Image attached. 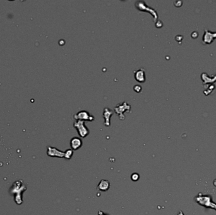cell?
<instances>
[{"label": "cell", "mask_w": 216, "mask_h": 215, "mask_svg": "<svg viewBox=\"0 0 216 215\" xmlns=\"http://www.w3.org/2000/svg\"><path fill=\"white\" fill-rule=\"evenodd\" d=\"M74 128L76 129L78 135L81 138H86L89 134V129L85 125V121L78 120L74 123Z\"/></svg>", "instance_id": "6da1fadb"}, {"label": "cell", "mask_w": 216, "mask_h": 215, "mask_svg": "<svg viewBox=\"0 0 216 215\" xmlns=\"http://www.w3.org/2000/svg\"><path fill=\"white\" fill-rule=\"evenodd\" d=\"M131 110V106L130 105L128 104L126 102H124L123 103L118 104L116 105V107L114 108L115 112L120 117V119L121 120L124 119V112H129Z\"/></svg>", "instance_id": "7a4b0ae2"}, {"label": "cell", "mask_w": 216, "mask_h": 215, "mask_svg": "<svg viewBox=\"0 0 216 215\" xmlns=\"http://www.w3.org/2000/svg\"><path fill=\"white\" fill-rule=\"evenodd\" d=\"M74 118L76 121L80 120V121H88L92 122L94 120V117L92 115H90L87 110H81L75 114H74Z\"/></svg>", "instance_id": "3957f363"}, {"label": "cell", "mask_w": 216, "mask_h": 215, "mask_svg": "<svg viewBox=\"0 0 216 215\" xmlns=\"http://www.w3.org/2000/svg\"><path fill=\"white\" fill-rule=\"evenodd\" d=\"M136 8L140 11H149L153 16L154 18V21H156L157 18H158V14L156 13V11L152 8L148 7L147 4L145 3L144 1H137L135 4Z\"/></svg>", "instance_id": "277c9868"}, {"label": "cell", "mask_w": 216, "mask_h": 215, "mask_svg": "<svg viewBox=\"0 0 216 215\" xmlns=\"http://www.w3.org/2000/svg\"><path fill=\"white\" fill-rule=\"evenodd\" d=\"M47 154L50 157H57V158H64V151L59 150L56 148L48 146Z\"/></svg>", "instance_id": "5b68a950"}, {"label": "cell", "mask_w": 216, "mask_h": 215, "mask_svg": "<svg viewBox=\"0 0 216 215\" xmlns=\"http://www.w3.org/2000/svg\"><path fill=\"white\" fill-rule=\"evenodd\" d=\"M215 38H216V33H212L208 30L205 29V34L203 38L204 44H210Z\"/></svg>", "instance_id": "8992f818"}, {"label": "cell", "mask_w": 216, "mask_h": 215, "mask_svg": "<svg viewBox=\"0 0 216 215\" xmlns=\"http://www.w3.org/2000/svg\"><path fill=\"white\" fill-rule=\"evenodd\" d=\"M83 143L82 140L78 137H74L70 140V146L72 150H77L82 147Z\"/></svg>", "instance_id": "52a82bcc"}, {"label": "cell", "mask_w": 216, "mask_h": 215, "mask_svg": "<svg viewBox=\"0 0 216 215\" xmlns=\"http://www.w3.org/2000/svg\"><path fill=\"white\" fill-rule=\"evenodd\" d=\"M113 114V111L111 110V109H108V108H105L103 111V117L105 119V122H104V125L106 127H109L111 124L110 122V118H111V116Z\"/></svg>", "instance_id": "ba28073f"}, {"label": "cell", "mask_w": 216, "mask_h": 215, "mask_svg": "<svg viewBox=\"0 0 216 215\" xmlns=\"http://www.w3.org/2000/svg\"><path fill=\"white\" fill-rule=\"evenodd\" d=\"M135 80L140 83H144L146 81V74L145 71L143 69H140L134 72Z\"/></svg>", "instance_id": "9c48e42d"}, {"label": "cell", "mask_w": 216, "mask_h": 215, "mask_svg": "<svg viewBox=\"0 0 216 215\" xmlns=\"http://www.w3.org/2000/svg\"><path fill=\"white\" fill-rule=\"evenodd\" d=\"M110 187V181L106 179H102L99 182V184H98L97 189L98 190L100 191L105 192L109 190V189Z\"/></svg>", "instance_id": "30bf717a"}, {"label": "cell", "mask_w": 216, "mask_h": 215, "mask_svg": "<svg viewBox=\"0 0 216 215\" xmlns=\"http://www.w3.org/2000/svg\"><path fill=\"white\" fill-rule=\"evenodd\" d=\"M74 155V150L72 149H68L64 151V158L66 160H70Z\"/></svg>", "instance_id": "8fae6325"}, {"label": "cell", "mask_w": 216, "mask_h": 215, "mask_svg": "<svg viewBox=\"0 0 216 215\" xmlns=\"http://www.w3.org/2000/svg\"><path fill=\"white\" fill-rule=\"evenodd\" d=\"M139 178H140V176H139V175L137 173H134L131 175V179L133 181H137L139 179Z\"/></svg>", "instance_id": "7c38bea8"}, {"label": "cell", "mask_w": 216, "mask_h": 215, "mask_svg": "<svg viewBox=\"0 0 216 215\" xmlns=\"http://www.w3.org/2000/svg\"><path fill=\"white\" fill-rule=\"evenodd\" d=\"M135 86H136V87H137V89L135 90V92H140V91H141V90H142V89H139V88H142L141 86H140V85H135Z\"/></svg>", "instance_id": "4fadbf2b"}]
</instances>
